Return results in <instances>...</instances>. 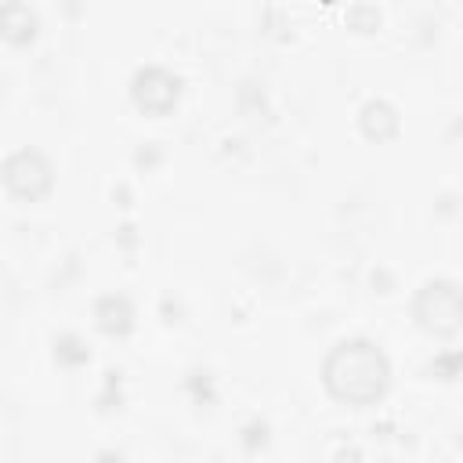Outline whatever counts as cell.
<instances>
[{"label": "cell", "instance_id": "1", "mask_svg": "<svg viewBox=\"0 0 463 463\" xmlns=\"http://www.w3.org/2000/svg\"><path fill=\"white\" fill-rule=\"evenodd\" d=\"M326 383L340 402L351 405H365L373 398L383 394L387 387V365L380 358V351H373L369 344H344L329 365H326Z\"/></svg>", "mask_w": 463, "mask_h": 463}]
</instances>
